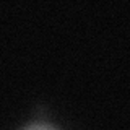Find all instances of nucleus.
<instances>
[{
    "instance_id": "1",
    "label": "nucleus",
    "mask_w": 130,
    "mask_h": 130,
    "mask_svg": "<svg viewBox=\"0 0 130 130\" xmlns=\"http://www.w3.org/2000/svg\"><path fill=\"white\" fill-rule=\"evenodd\" d=\"M21 130H57V128L49 124H31V125H26Z\"/></svg>"
}]
</instances>
